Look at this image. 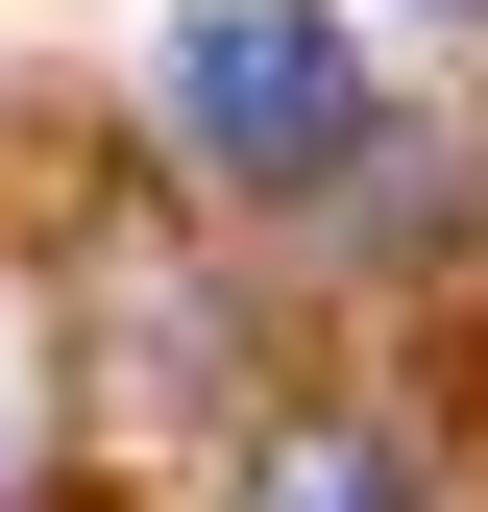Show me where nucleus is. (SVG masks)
I'll list each match as a JSON object with an SVG mask.
<instances>
[{
  "instance_id": "obj_1",
  "label": "nucleus",
  "mask_w": 488,
  "mask_h": 512,
  "mask_svg": "<svg viewBox=\"0 0 488 512\" xmlns=\"http://www.w3.org/2000/svg\"><path fill=\"white\" fill-rule=\"evenodd\" d=\"M171 147L244 171V196H293V171H391V122H366L318 0H171Z\"/></svg>"
},
{
  "instance_id": "obj_2",
  "label": "nucleus",
  "mask_w": 488,
  "mask_h": 512,
  "mask_svg": "<svg viewBox=\"0 0 488 512\" xmlns=\"http://www.w3.org/2000/svg\"><path fill=\"white\" fill-rule=\"evenodd\" d=\"M244 512H440V488H415V439H366V415H293L269 464H244Z\"/></svg>"
},
{
  "instance_id": "obj_3",
  "label": "nucleus",
  "mask_w": 488,
  "mask_h": 512,
  "mask_svg": "<svg viewBox=\"0 0 488 512\" xmlns=\"http://www.w3.org/2000/svg\"><path fill=\"white\" fill-rule=\"evenodd\" d=\"M0 488H25V439H0Z\"/></svg>"
},
{
  "instance_id": "obj_4",
  "label": "nucleus",
  "mask_w": 488,
  "mask_h": 512,
  "mask_svg": "<svg viewBox=\"0 0 488 512\" xmlns=\"http://www.w3.org/2000/svg\"><path fill=\"white\" fill-rule=\"evenodd\" d=\"M440 25H464V0H440Z\"/></svg>"
}]
</instances>
